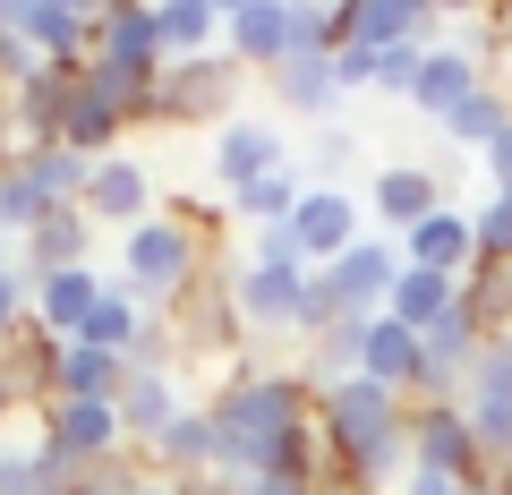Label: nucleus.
Listing matches in <instances>:
<instances>
[{"mask_svg":"<svg viewBox=\"0 0 512 495\" xmlns=\"http://www.w3.org/2000/svg\"><path fill=\"white\" fill-rule=\"evenodd\" d=\"M94 299H103V274L94 265H77V274H43L35 282V325L52 333V342H77L94 316Z\"/></svg>","mask_w":512,"mask_h":495,"instance_id":"b1692460","label":"nucleus"},{"mask_svg":"<svg viewBox=\"0 0 512 495\" xmlns=\"http://www.w3.org/2000/svg\"><path fill=\"white\" fill-rule=\"evenodd\" d=\"M470 239H478V265H504L512 257V197H487L470 214Z\"/></svg>","mask_w":512,"mask_h":495,"instance_id":"a19ab883","label":"nucleus"},{"mask_svg":"<svg viewBox=\"0 0 512 495\" xmlns=\"http://www.w3.org/2000/svg\"><path fill=\"white\" fill-rule=\"evenodd\" d=\"M120 137H128V120H120L111 103H94V94H86V69H77V94H69V111H60V146L86 154V163H103V154H120Z\"/></svg>","mask_w":512,"mask_h":495,"instance_id":"cd10ccee","label":"nucleus"},{"mask_svg":"<svg viewBox=\"0 0 512 495\" xmlns=\"http://www.w3.org/2000/svg\"><path fill=\"white\" fill-rule=\"evenodd\" d=\"M146 478H154V470H146L137 453H111V461H86V478H77L69 495H137Z\"/></svg>","mask_w":512,"mask_h":495,"instance_id":"58836bf2","label":"nucleus"},{"mask_svg":"<svg viewBox=\"0 0 512 495\" xmlns=\"http://www.w3.org/2000/svg\"><path fill=\"white\" fill-rule=\"evenodd\" d=\"M393 248H402V265H419V274H453V282L478 265V239H470V214H461V205L427 214L419 231H402Z\"/></svg>","mask_w":512,"mask_h":495,"instance_id":"aec40b11","label":"nucleus"},{"mask_svg":"<svg viewBox=\"0 0 512 495\" xmlns=\"http://www.w3.org/2000/svg\"><path fill=\"white\" fill-rule=\"evenodd\" d=\"M111 410H120L128 453H137V444H154L188 402H180V385H171V376H154V367H128V376H120V402H111Z\"/></svg>","mask_w":512,"mask_h":495,"instance_id":"5701e85b","label":"nucleus"},{"mask_svg":"<svg viewBox=\"0 0 512 495\" xmlns=\"http://www.w3.org/2000/svg\"><path fill=\"white\" fill-rule=\"evenodd\" d=\"M137 333H146V308H137V299L103 274V299H94V316H86V333H77V342H86V350H111V359L128 367V342H137Z\"/></svg>","mask_w":512,"mask_h":495,"instance_id":"2f4dec72","label":"nucleus"},{"mask_svg":"<svg viewBox=\"0 0 512 495\" xmlns=\"http://www.w3.org/2000/svg\"><path fill=\"white\" fill-rule=\"evenodd\" d=\"M18 171H26L52 205H86V180H94V163H86V154H69V146H26Z\"/></svg>","mask_w":512,"mask_h":495,"instance_id":"72a5a7b5","label":"nucleus"},{"mask_svg":"<svg viewBox=\"0 0 512 495\" xmlns=\"http://www.w3.org/2000/svg\"><path fill=\"white\" fill-rule=\"evenodd\" d=\"M256 265H291V274H308V257H299L291 222H274V231H256Z\"/></svg>","mask_w":512,"mask_h":495,"instance_id":"37998d69","label":"nucleus"},{"mask_svg":"<svg viewBox=\"0 0 512 495\" xmlns=\"http://www.w3.org/2000/svg\"><path fill=\"white\" fill-rule=\"evenodd\" d=\"M43 214H60V205H52V197H43V188H35V180H26V171H18V163H9V171H0V239H9V248H18V239H26V231H35V222H43Z\"/></svg>","mask_w":512,"mask_h":495,"instance_id":"4c0bfd02","label":"nucleus"},{"mask_svg":"<svg viewBox=\"0 0 512 495\" xmlns=\"http://www.w3.org/2000/svg\"><path fill=\"white\" fill-rule=\"evenodd\" d=\"M461 410H512V333H487V350L461 376Z\"/></svg>","mask_w":512,"mask_h":495,"instance_id":"c9c22d12","label":"nucleus"},{"mask_svg":"<svg viewBox=\"0 0 512 495\" xmlns=\"http://www.w3.org/2000/svg\"><path fill=\"white\" fill-rule=\"evenodd\" d=\"M103 0H18V43L35 60H86Z\"/></svg>","mask_w":512,"mask_h":495,"instance_id":"2eb2a0df","label":"nucleus"},{"mask_svg":"<svg viewBox=\"0 0 512 495\" xmlns=\"http://www.w3.org/2000/svg\"><path fill=\"white\" fill-rule=\"evenodd\" d=\"M461 308L487 333H512V257L504 265H470V274H461Z\"/></svg>","mask_w":512,"mask_h":495,"instance_id":"e433bc0d","label":"nucleus"},{"mask_svg":"<svg viewBox=\"0 0 512 495\" xmlns=\"http://www.w3.org/2000/svg\"><path fill=\"white\" fill-rule=\"evenodd\" d=\"M504 129H512V94H504V86H478L470 103H461L453 120H444V146H470V154H487Z\"/></svg>","mask_w":512,"mask_h":495,"instance_id":"f704fd0d","label":"nucleus"},{"mask_svg":"<svg viewBox=\"0 0 512 495\" xmlns=\"http://www.w3.org/2000/svg\"><path fill=\"white\" fill-rule=\"evenodd\" d=\"M350 154H359V137H350V129H333V120H325V129L308 137V171H316L308 188H342V171H350Z\"/></svg>","mask_w":512,"mask_h":495,"instance_id":"ea45409f","label":"nucleus"},{"mask_svg":"<svg viewBox=\"0 0 512 495\" xmlns=\"http://www.w3.org/2000/svg\"><path fill=\"white\" fill-rule=\"evenodd\" d=\"M146 214H154V171L137 154H103L86 180V222L94 231H137Z\"/></svg>","mask_w":512,"mask_h":495,"instance_id":"4468645a","label":"nucleus"},{"mask_svg":"<svg viewBox=\"0 0 512 495\" xmlns=\"http://www.w3.org/2000/svg\"><path fill=\"white\" fill-rule=\"evenodd\" d=\"M419 69H427V52H419V43H393V52H376V77H367V86H376V94H402V103H410Z\"/></svg>","mask_w":512,"mask_h":495,"instance_id":"79ce46f5","label":"nucleus"},{"mask_svg":"<svg viewBox=\"0 0 512 495\" xmlns=\"http://www.w3.org/2000/svg\"><path fill=\"white\" fill-rule=\"evenodd\" d=\"M205 410H214L222 478H308L316 470V385L299 367H248L239 359Z\"/></svg>","mask_w":512,"mask_h":495,"instance_id":"f257e3e1","label":"nucleus"},{"mask_svg":"<svg viewBox=\"0 0 512 495\" xmlns=\"http://www.w3.org/2000/svg\"><path fill=\"white\" fill-rule=\"evenodd\" d=\"M214 35H222L214 0H154V52H163V69L171 60H205Z\"/></svg>","mask_w":512,"mask_h":495,"instance_id":"a878e982","label":"nucleus"},{"mask_svg":"<svg viewBox=\"0 0 512 495\" xmlns=\"http://www.w3.org/2000/svg\"><path fill=\"white\" fill-rule=\"evenodd\" d=\"M274 103L291 111V120H325V111L342 103L333 60H282V69H274Z\"/></svg>","mask_w":512,"mask_h":495,"instance_id":"c756f323","label":"nucleus"},{"mask_svg":"<svg viewBox=\"0 0 512 495\" xmlns=\"http://www.w3.org/2000/svg\"><path fill=\"white\" fill-rule=\"evenodd\" d=\"M393 274H402V248L393 239H359V248H342L333 265H316V282L333 291V308L342 316H384V299H393Z\"/></svg>","mask_w":512,"mask_h":495,"instance_id":"1a4fd4ad","label":"nucleus"},{"mask_svg":"<svg viewBox=\"0 0 512 495\" xmlns=\"http://www.w3.org/2000/svg\"><path fill=\"white\" fill-rule=\"evenodd\" d=\"M137 461H146L154 478H171V487H180V478H222L214 410H205V402H188V410H180V419H171L154 444H137Z\"/></svg>","mask_w":512,"mask_h":495,"instance_id":"ddd939ff","label":"nucleus"},{"mask_svg":"<svg viewBox=\"0 0 512 495\" xmlns=\"http://www.w3.org/2000/svg\"><path fill=\"white\" fill-rule=\"evenodd\" d=\"M495 43H512V18H495Z\"/></svg>","mask_w":512,"mask_h":495,"instance_id":"5fc2aeb1","label":"nucleus"},{"mask_svg":"<svg viewBox=\"0 0 512 495\" xmlns=\"http://www.w3.org/2000/svg\"><path fill=\"white\" fill-rule=\"evenodd\" d=\"M333 77H342V94H359L367 77H376V52H359V43H342V52H333Z\"/></svg>","mask_w":512,"mask_h":495,"instance_id":"c03bdc74","label":"nucleus"},{"mask_svg":"<svg viewBox=\"0 0 512 495\" xmlns=\"http://www.w3.org/2000/svg\"><path fill=\"white\" fill-rule=\"evenodd\" d=\"M120 376L128 367L111 350H86V342L52 350V402H120Z\"/></svg>","mask_w":512,"mask_h":495,"instance_id":"bb28decb","label":"nucleus"},{"mask_svg":"<svg viewBox=\"0 0 512 495\" xmlns=\"http://www.w3.org/2000/svg\"><path fill=\"white\" fill-rule=\"evenodd\" d=\"M410 470L419 478H453V487H478V478H487L461 402H410Z\"/></svg>","mask_w":512,"mask_h":495,"instance_id":"39448f33","label":"nucleus"},{"mask_svg":"<svg viewBox=\"0 0 512 495\" xmlns=\"http://www.w3.org/2000/svg\"><path fill=\"white\" fill-rule=\"evenodd\" d=\"M333 35L359 43V52H393V43L436 52L444 9H427V0H342V9H333Z\"/></svg>","mask_w":512,"mask_h":495,"instance_id":"0eeeda50","label":"nucleus"},{"mask_svg":"<svg viewBox=\"0 0 512 495\" xmlns=\"http://www.w3.org/2000/svg\"><path fill=\"white\" fill-rule=\"evenodd\" d=\"M478 86H487V69H478L461 43H436V52H427V69H419V86H410V111H427V120L444 129V120H453Z\"/></svg>","mask_w":512,"mask_h":495,"instance_id":"412c9836","label":"nucleus"},{"mask_svg":"<svg viewBox=\"0 0 512 495\" xmlns=\"http://www.w3.org/2000/svg\"><path fill=\"white\" fill-rule=\"evenodd\" d=\"M478 350H487V325L453 299V308L419 333V385H410V402H461V376H470Z\"/></svg>","mask_w":512,"mask_h":495,"instance_id":"423d86ee","label":"nucleus"},{"mask_svg":"<svg viewBox=\"0 0 512 495\" xmlns=\"http://www.w3.org/2000/svg\"><path fill=\"white\" fill-rule=\"evenodd\" d=\"M205 265H214L205 231H197V222H180L171 205H154L137 231H120V274H111V282H120L146 316H171V308L205 282Z\"/></svg>","mask_w":512,"mask_h":495,"instance_id":"7ed1b4c3","label":"nucleus"},{"mask_svg":"<svg viewBox=\"0 0 512 495\" xmlns=\"http://www.w3.org/2000/svg\"><path fill=\"white\" fill-rule=\"evenodd\" d=\"M444 205H453V197H444V180H436L427 163H384L376 180H367V214H376L393 239L419 231V222H427V214H444Z\"/></svg>","mask_w":512,"mask_h":495,"instance_id":"dca6fc26","label":"nucleus"},{"mask_svg":"<svg viewBox=\"0 0 512 495\" xmlns=\"http://www.w3.org/2000/svg\"><path fill=\"white\" fill-rule=\"evenodd\" d=\"M487 495H512V470H504V478H487Z\"/></svg>","mask_w":512,"mask_h":495,"instance_id":"603ef678","label":"nucleus"},{"mask_svg":"<svg viewBox=\"0 0 512 495\" xmlns=\"http://www.w3.org/2000/svg\"><path fill=\"white\" fill-rule=\"evenodd\" d=\"M239 86H248V69H239L231 52L171 60V69L154 77L146 129H222V120H239Z\"/></svg>","mask_w":512,"mask_h":495,"instance_id":"20e7f679","label":"nucleus"},{"mask_svg":"<svg viewBox=\"0 0 512 495\" xmlns=\"http://www.w3.org/2000/svg\"><path fill=\"white\" fill-rule=\"evenodd\" d=\"M163 325H171V342H180V350H239V342H248V325H239V299H231V257L205 265V282L163 316Z\"/></svg>","mask_w":512,"mask_h":495,"instance_id":"6e6552de","label":"nucleus"},{"mask_svg":"<svg viewBox=\"0 0 512 495\" xmlns=\"http://www.w3.org/2000/svg\"><path fill=\"white\" fill-rule=\"evenodd\" d=\"M308 197V171L299 163H282V171H265L256 188H239L231 197V222H256V231H274V222H291V205Z\"/></svg>","mask_w":512,"mask_h":495,"instance_id":"473e14b6","label":"nucleus"},{"mask_svg":"<svg viewBox=\"0 0 512 495\" xmlns=\"http://www.w3.org/2000/svg\"><path fill=\"white\" fill-rule=\"evenodd\" d=\"M18 265L26 274H77V265H94V222H86V205H60V214H43L35 231L18 239Z\"/></svg>","mask_w":512,"mask_h":495,"instance_id":"6ab92c4d","label":"nucleus"},{"mask_svg":"<svg viewBox=\"0 0 512 495\" xmlns=\"http://www.w3.org/2000/svg\"><path fill=\"white\" fill-rule=\"evenodd\" d=\"M478 163H487V197H512V129L495 137V146L478 154Z\"/></svg>","mask_w":512,"mask_h":495,"instance_id":"a18cd8bd","label":"nucleus"},{"mask_svg":"<svg viewBox=\"0 0 512 495\" xmlns=\"http://www.w3.org/2000/svg\"><path fill=\"white\" fill-rule=\"evenodd\" d=\"M231 299H239V325L248 333H299V299H308V274L291 265H231Z\"/></svg>","mask_w":512,"mask_h":495,"instance_id":"f8f14e48","label":"nucleus"},{"mask_svg":"<svg viewBox=\"0 0 512 495\" xmlns=\"http://www.w3.org/2000/svg\"><path fill=\"white\" fill-rule=\"evenodd\" d=\"M0 453H9V393H0Z\"/></svg>","mask_w":512,"mask_h":495,"instance_id":"3c124183","label":"nucleus"},{"mask_svg":"<svg viewBox=\"0 0 512 495\" xmlns=\"http://www.w3.org/2000/svg\"><path fill=\"white\" fill-rule=\"evenodd\" d=\"M359 376L410 402V385H419V333L393 325V316H367L359 325Z\"/></svg>","mask_w":512,"mask_h":495,"instance_id":"4be33fe9","label":"nucleus"},{"mask_svg":"<svg viewBox=\"0 0 512 495\" xmlns=\"http://www.w3.org/2000/svg\"><path fill=\"white\" fill-rule=\"evenodd\" d=\"M171 495H239V478H180Z\"/></svg>","mask_w":512,"mask_h":495,"instance_id":"09e8293b","label":"nucleus"},{"mask_svg":"<svg viewBox=\"0 0 512 495\" xmlns=\"http://www.w3.org/2000/svg\"><path fill=\"white\" fill-rule=\"evenodd\" d=\"M239 495H308V478H239Z\"/></svg>","mask_w":512,"mask_h":495,"instance_id":"de8ad7c7","label":"nucleus"},{"mask_svg":"<svg viewBox=\"0 0 512 495\" xmlns=\"http://www.w3.org/2000/svg\"><path fill=\"white\" fill-rule=\"evenodd\" d=\"M18 35V0H0V43Z\"/></svg>","mask_w":512,"mask_h":495,"instance_id":"8fccbe9b","label":"nucleus"},{"mask_svg":"<svg viewBox=\"0 0 512 495\" xmlns=\"http://www.w3.org/2000/svg\"><path fill=\"white\" fill-rule=\"evenodd\" d=\"M154 60H111V52H86V94L94 103H111L128 120V129H146V103H154Z\"/></svg>","mask_w":512,"mask_h":495,"instance_id":"393cba45","label":"nucleus"},{"mask_svg":"<svg viewBox=\"0 0 512 495\" xmlns=\"http://www.w3.org/2000/svg\"><path fill=\"white\" fill-rule=\"evenodd\" d=\"M94 52L154 60V69H163V52H154V9H146V0H103V9H94Z\"/></svg>","mask_w":512,"mask_h":495,"instance_id":"c85d7f7f","label":"nucleus"},{"mask_svg":"<svg viewBox=\"0 0 512 495\" xmlns=\"http://www.w3.org/2000/svg\"><path fill=\"white\" fill-rule=\"evenodd\" d=\"M9 265H18V248H9V239H0V274H9Z\"/></svg>","mask_w":512,"mask_h":495,"instance_id":"864d4df0","label":"nucleus"},{"mask_svg":"<svg viewBox=\"0 0 512 495\" xmlns=\"http://www.w3.org/2000/svg\"><path fill=\"white\" fill-rule=\"evenodd\" d=\"M222 52L274 77L291 60V0H222Z\"/></svg>","mask_w":512,"mask_h":495,"instance_id":"9d476101","label":"nucleus"},{"mask_svg":"<svg viewBox=\"0 0 512 495\" xmlns=\"http://www.w3.org/2000/svg\"><path fill=\"white\" fill-rule=\"evenodd\" d=\"M35 419H43V436H52L60 453H77V461L128 453V427H120V410H111V402H43Z\"/></svg>","mask_w":512,"mask_h":495,"instance_id":"a211bd4d","label":"nucleus"},{"mask_svg":"<svg viewBox=\"0 0 512 495\" xmlns=\"http://www.w3.org/2000/svg\"><path fill=\"white\" fill-rule=\"evenodd\" d=\"M359 214H367V205L350 197V188H308V197L291 205V239H299V257H308V274L367 239V231H359Z\"/></svg>","mask_w":512,"mask_h":495,"instance_id":"9b49d317","label":"nucleus"},{"mask_svg":"<svg viewBox=\"0 0 512 495\" xmlns=\"http://www.w3.org/2000/svg\"><path fill=\"white\" fill-rule=\"evenodd\" d=\"M282 163H291V146H282L274 120H222V137H214V180H222V197L256 188L265 171H282Z\"/></svg>","mask_w":512,"mask_h":495,"instance_id":"f3484780","label":"nucleus"},{"mask_svg":"<svg viewBox=\"0 0 512 495\" xmlns=\"http://www.w3.org/2000/svg\"><path fill=\"white\" fill-rule=\"evenodd\" d=\"M316 444L342 461V495H384L410 478V402L402 393L342 376L316 385Z\"/></svg>","mask_w":512,"mask_h":495,"instance_id":"f03ea898","label":"nucleus"},{"mask_svg":"<svg viewBox=\"0 0 512 495\" xmlns=\"http://www.w3.org/2000/svg\"><path fill=\"white\" fill-rule=\"evenodd\" d=\"M402 495H487V478H478V487H453V478H419V470H410Z\"/></svg>","mask_w":512,"mask_h":495,"instance_id":"49530a36","label":"nucleus"},{"mask_svg":"<svg viewBox=\"0 0 512 495\" xmlns=\"http://www.w3.org/2000/svg\"><path fill=\"white\" fill-rule=\"evenodd\" d=\"M453 299H461L453 274H419V265H402V274H393V299H384V316H393V325H410V333H427Z\"/></svg>","mask_w":512,"mask_h":495,"instance_id":"7c9ffc66","label":"nucleus"}]
</instances>
